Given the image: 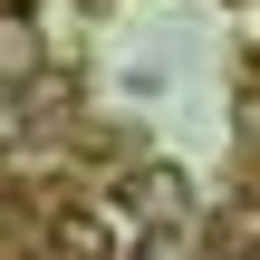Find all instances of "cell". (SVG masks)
I'll use <instances>...</instances> for the list:
<instances>
[{
	"mask_svg": "<svg viewBox=\"0 0 260 260\" xmlns=\"http://www.w3.org/2000/svg\"><path fill=\"white\" fill-rule=\"evenodd\" d=\"M116 203H125V212H135L154 241H164V232H183V212H193V183H183L174 164H135V174L116 183Z\"/></svg>",
	"mask_w": 260,
	"mask_h": 260,
	"instance_id": "1",
	"label": "cell"
},
{
	"mask_svg": "<svg viewBox=\"0 0 260 260\" xmlns=\"http://www.w3.org/2000/svg\"><path fill=\"white\" fill-rule=\"evenodd\" d=\"M251 260H260V251H251Z\"/></svg>",
	"mask_w": 260,
	"mask_h": 260,
	"instance_id": "4",
	"label": "cell"
},
{
	"mask_svg": "<svg viewBox=\"0 0 260 260\" xmlns=\"http://www.w3.org/2000/svg\"><path fill=\"white\" fill-rule=\"evenodd\" d=\"M0 77H39V29H29V10H0Z\"/></svg>",
	"mask_w": 260,
	"mask_h": 260,
	"instance_id": "3",
	"label": "cell"
},
{
	"mask_svg": "<svg viewBox=\"0 0 260 260\" xmlns=\"http://www.w3.org/2000/svg\"><path fill=\"white\" fill-rule=\"evenodd\" d=\"M48 251L58 260H116V232L87 222V212H58V222H48Z\"/></svg>",
	"mask_w": 260,
	"mask_h": 260,
	"instance_id": "2",
	"label": "cell"
}]
</instances>
